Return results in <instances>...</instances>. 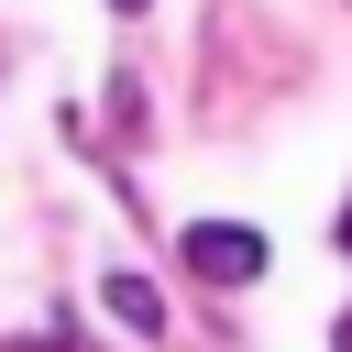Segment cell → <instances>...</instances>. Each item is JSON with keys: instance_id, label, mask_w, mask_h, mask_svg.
Returning a JSON list of instances; mask_svg holds the SVG:
<instances>
[{"instance_id": "6da1fadb", "label": "cell", "mask_w": 352, "mask_h": 352, "mask_svg": "<svg viewBox=\"0 0 352 352\" xmlns=\"http://www.w3.org/2000/svg\"><path fill=\"white\" fill-rule=\"evenodd\" d=\"M176 264H187L198 286H253V275H264V231H242V220H187V231H176Z\"/></svg>"}, {"instance_id": "7a4b0ae2", "label": "cell", "mask_w": 352, "mask_h": 352, "mask_svg": "<svg viewBox=\"0 0 352 352\" xmlns=\"http://www.w3.org/2000/svg\"><path fill=\"white\" fill-rule=\"evenodd\" d=\"M99 297H110V308H121L132 330H165V297H154V275H132V264H110V275H99Z\"/></svg>"}, {"instance_id": "3957f363", "label": "cell", "mask_w": 352, "mask_h": 352, "mask_svg": "<svg viewBox=\"0 0 352 352\" xmlns=\"http://www.w3.org/2000/svg\"><path fill=\"white\" fill-rule=\"evenodd\" d=\"M330 352H352V308H341V330H330Z\"/></svg>"}, {"instance_id": "277c9868", "label": "cell", "mask_w": 352, "mask_h": 352, "mask_svg": "<svg viewBox=\"0 0 352 352\" xmlns=\"http://www.w3.org/2000/svg\"><path fill=\"white\" fill-rule=\"evenodd\" d=\"M330 231H341V253H352V209H341V220H330Z\"/></svg>"}, {"instance_id": "5b68a950", "label": "cell", "mask_w": 352, "mask_h": 352, "mask_svg": "<svg viewBox=\"0 0 352 352\" xmlns=\"http://www.w3.org/2000/svg\"><path fill=\"white\" fill-rule=\"evenodd\" d=\"M110 11H143V0H110Z\"/></svg>"}]
</instances>
